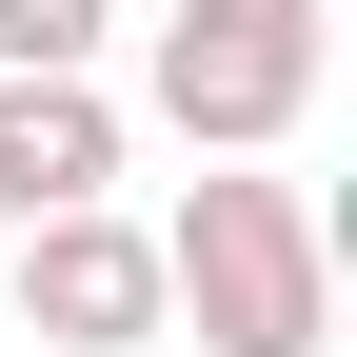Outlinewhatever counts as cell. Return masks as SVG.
<instances>
[{
    "mask_svg": "<svg viewBox=\"0 0 357 357\" xmlns=\"http://www.w3.org/2000/svg\"><path fill=\"white\" fill-rule=\"evenodd\" d=\"M159 318H199V357H318L337 337V218L258 159H199L159 218Z\"/></svg>",
    "mask_w": 357,
    "mask_h": 357,
    "instance_id": "6da1fadb",
    "label": "cell"
},
{
    "mask_svg": "<svg viewBox=\"0 0 357 357\" xmlns=\"http://www.w3.org/2000/svg\"><path fill=\"white\" fill-rule=\"evenodd\" d=\"M79 199H119V100L100 79H0V238H40Z\"/></svg>",
    "mask_w": 357,
    "mask_h": 357,
    "instance_id": "277c9868",
    "label": "cell"
},
{
    "mask_svg": "<svg viewBox=\"0 0 357 357\" xmlns=\"http://www.w3.org/2000/svg\"><path fill=\"white\" fill-rule=\"evenodd\" d=\"M0 278H20V337H60V357H139V337H178V318H159V218H119V199L0 238Z\"/></svg>",
    "mask_w": 357,
    "mask_h": 357,
    "instance_id": "3957f363",
    "label": "cell"
},
{
    "mask_svg": "<svg viewBox=\"0 0 357 357\" xmlns=\"http://www.w3.org/2000/svg\"><path fill=\"white\" fill-rule=\"evenodd\" d=\"M119 0H0V79H100Z\"/></svg>",
    "mask_w": 357,
    "mask_h": 357,
    "instance_id": "5b68a950",
    "label": "cell"
},
{
    "mask_svg": "<svg viewBox=\"0 0 357 357\" xmlns=\"http://www.w3.org/2000/svg\"><path fill=\"white\" fill-rule=\"evenodd\" d=\"M318 79H337L318 0H159V40H139V100L199 159H278L298 119H318Z\"/></svg>",
    "mask_w": 357,
    "mask_h": 357,
    "instance_id": "7a4b0ae2",
    "label": "cell"
}]
</instances>
